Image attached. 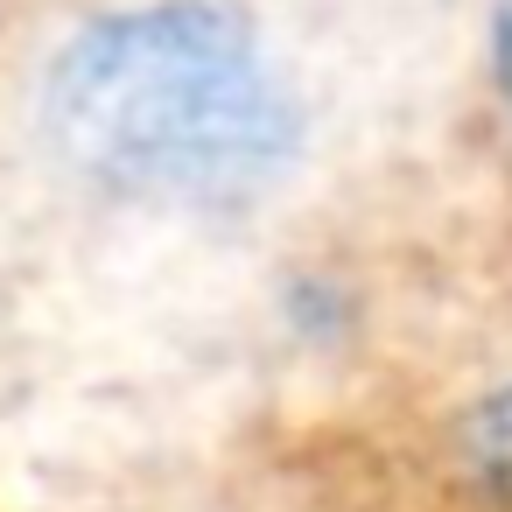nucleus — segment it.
I'll list each match as a JSON object with an SVG mask.
<instances>
[{"label": "nucleus", "instance_id": "7ed1b4c3", "mask_svg": "<svg viewBox=\"0 0 512 512\" xmlns=\"http://www.w3.org/2000/svg\"><path fill=\"white\" fill-rule=\"evenodd\" d=\"M498 85H505V106H512V8H505V29H498Z\"/></svg>", "mask_w": 512, "mask_h": 512}, {"label": "nucleus", "instance_id": "f03ea898", "mask_svg": "<svg viewBox=\"0 0 512 512\" xmlns=\"http://www.w3.org/2000/svg\"><path fill=\"white\" fill-rule=\"evenodd\" d=\"M470 456H477V470H484L498 491H512V386H505L491 407H477V421H470Z\"/></svg>", "mask_w": 512, "mask_h": 512}, {"label": "nucleus", "instance_id": "f257e3e1", "mask_svg": "<svg viewBox=\"0 0 512 512\" xmlns=\"http://www.w3.org/2000/svg\"><path fill=\"white\" fill-rule=\"evenodd\" d=\"M50 134L78 169L162 204H239L295 162V92L211 0L92 22L50 71Z\"/></svg>", "mask_w": 512, "mask_h": 512}]
</instances>
